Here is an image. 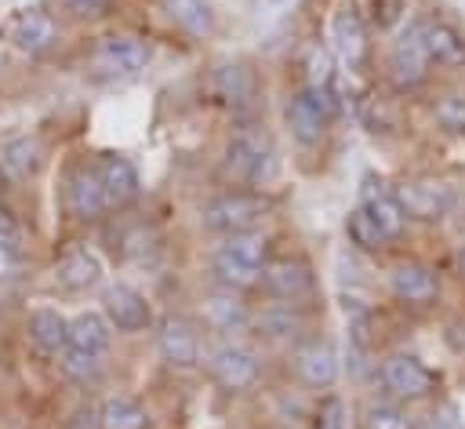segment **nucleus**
<instances>
[{
  "instance_id": "1",
  "label": "nucleus",
  "mask_w": 465,
  "mask_h": 429,
  "mask_svg": "<svg viewBox=\"0 0 465 429\" xmlns=\"http://www.w3.org/2000/svg\"><path fill=\"white\" fill-rule=\"evenodd\" d=\"M265 211H269V200L258 196V193H225V196L207 200L203 211H200V218H203L207 229L232 236V233L254 229L265 218Z\"/></svg>"
},
{
  "instance_id": "2",
  "label": "nucleus",
  "mask_w": 465,
  "mask_h": 429,
  "mask_svg": "<svg viewBox=\"0 0 465 429\" xmlns=\"http://www.w3.org/2000/svg\"><path fill=\"white\" fill-rule=\"evenodd\" d=\"M334 116V98H331V84L323 87H302L291 105H287V124H291V135L302 142V145H316L327 131V120Z\"/></svg>"
},
{
  "instance_id": "3",
  "label": "nucleus",
  "mask_w": 465,
  "mask_h": 429,
  "mask_svg": "<svg viewBox=\"0 0 465 429\" xmlns=\"http://www.w3.org/2000/svg\"><path fill=\"white\" fill-rule=\"evenodd\" d=\"M225 164L232 175L254 182L262 178L269 167H272V145L265 138L262 127H240L232 138H229V149H225Z\"/></svg>"
},
{
  "instance_id": "4",
  "label": "nucleus",
  "mask_w": 465,
  "mask_h": 429,
  "mask_svg": "<svg viewBox=\"0 0 465 429\" xmlns=\"http://www.w3.org/2000/svg\"><path fill=\"white\" fill-rule=\"evenodd\" d=\"M381 378H385V389L400 400H421L436 389V371H429L418 356H407V353H396L381 364Z\"/></svg>"
},
{
  "instance_id": "5",
  "label": "nucleus",
  "mask_w": 465,
  "mask_h": 429,
  "mask_svg": "<svg viewBox=\"0 0 465 429\" xmlns=\"http://www.w3.org/2000/svg\"><path fill=\"white\" fill-rule=\"evenodd\" d=\"M392 196H396V204L403 207V214H407V218H418V222H436V218H443V214L450 211V204H454L450 189L440 185V182H403V185L392 189Z\"/></svg>"
},
{
  "instance_id": "6",
  "label": "nucleus",
  "mask_w": 465,
  "mask_h": 429,
  "mask_svg": "<svg viewBox=\"0 0 465 429\" xmlns=\"http://www.w3.org/2000/svg\"><path fill=\"white\" fill-rule=\"evenodd\" d=\"M425 69H429V58H425V47H421V33H418V22L407 25L389 55V76L400 91H411L425 80Z\"/></svg>"
},
{
  "instance_id": "7",
  "label": "nucleus",
  "mask_w": 465,
  "mask_h": 429,
  "mask_svg": "<svg viewBox=\"0 0 465 429\" xmlns=\"http://www.w3.org/2000/svg\"><path fill=\"white\" fill-rule=\"evenodd\" d=\"M156 349L178 371L196 367V360H200V338H196L193 324L185 316H174V313L160 320V327H156Z\"/></svg>"
},
{
  "instance_id": "8",
  "label": "nucleus",
  "mask_w": 465,
  "mask_h": 429,
  "mask_svg": "<svg viewBox=\"0 0 465 429\" xmlns=\"http://www.w3.org/2000/svg\"><path fill=\"white\" fill-rule=\"evenodd\" d=\"M102 305H105V320H109V327L127 331V334L145 331V327H149V320H153L149 302H145L134 287H127V284H113V287H105Z\"/></svg>"
},
{
  "instance_id": "9",
  "label": "nucleus",
  "mask_w": 465,
  "mask_h": 429,
  "mask_svg": "<svg viewBox=\"0 0 465 429\" xmlns=\"http://www.w3.org/2000/svg\"><path fill=\"white\" fill-rule=\"evenodd\" d=\"M262 284L272 298H283V302H298L312 291V269L302 262V258H276V262H265L262 265Z\"/></svg>"
},
{
  "instance_id": "10",
  "label": "nucleus",
  "mask_w": 465,
  "mask_h": 429,
  "mask_svg": "<svg viewBox=\"0 0 465 429\" xmlns=\"http://www.w3.org/2000/svg\"><path fill=\"white\" fill-rule=\"evenodd\" d=\"M65 207H69L73 218H84V222L98 218V214L109 207V204H105V189H102V175H98V167L80 164V167L69 175V185H65Z\"/></svg>"
},
{
  "instance_id": "11",
  "label": "nucleus",
  "mask_w": 465,
  "mask_h": 429,
  "mask_svg": "<svg viewBox=\"0 0 465 429\" xmlns=\"http://www.w3.org/2000/svg\"><path fill=\"white\" fill-rule=\"evenodd\" d=\"M211 374L222 389L240 393V389H251L258 382V360L243 345H218L211 353Z\"/></svg>"
},
{
  "instance_id": "12",
  "label": "nucleus",
  "mask_w": 465,
  "mask_h": 429,
  "mask_svg": "<svg viewBox=\"0 0 465 429\" xmlns=\"http://www.w3.org/2000/svg\"><path fill=\"white\" fill-rule=\"evenodd\" d=\"M44 160H47V153L36 135H11L0 142V171L11 182H25V178L40 175Z\"/></svg>"
},
{
  "instance_id": "13",
  "label": "nucleus",
  "mask_w": 465,
  "mask_h": 429,
  "mask_svg": "<svg viewBox=\"0 0 465 429\" xmlns=\"http://www.w3.org/2000/svg\"><path fill=\"white\" fill-rule=\"evenodd\" d=\"M94 58H98L105 69H113V73H138V69L149 65L153 51H149V44L138 40V36H105V40H98Z\"/></svg>"
},
{
  "instance_id": "14",
  "label": "nucleus",
  "mask_w": 465,
  "mask_h": 429,
  "mask_svg": "<svg viewBox=\"0 0 465 429\" xmlns=\"http://www.w3.org/2000/svg\"><path fill=\"white\" fill-rule=\"evenodd\" d=\"M294 371L305 385L312 389H327L334 385L338 378V356L331 349V342H305L298 353H294Z\"/></svg>"
},
{
  "instance_id": "15",
  "label": "nucleus",
  "mask_w": 465,
  "mask_h": 429,
  "mask_svg": "<svg viewBox=\"0 0 465 429\" xmlns=\"http://www.w3.org/2000/svg\"><path fill=\"white\" fill-rule=\"evenodd\" d=\"M440 291V280L429 265L421 262H400L392 269V294L400 302H411V305H429Z\"/></svg>"
},
{
  "instance_id": "16",
  "label": "nucleus",
  "mask_w": 465,
  "mask_h": 429,
  "mask_svg": "<svg viewBox=\"0 0 465 429\" xmlns=\"http://www.w3.org/2000/svg\"><path fill=\"white\" fill-rule=\"evenodd\" d=\"M54 280H58V287H65V291H87V287H94V284L102 280V262H98L94 251L73 247V251H65V254L58 258Z\"/></svg>"
},
{
  "instance_id": "17",
  "label": "nucleus",
  "mask_w": 465,
  "mask_h": 429,
  "mask_svg": "<svg viewBox=\"0 0 465 429\" xmlns=\"http://www.w3.org/2000/svg\"><path fill=\"white\" fill-rule=\"evenodd\" d=\"M58 29H54V18L44 15V11H22L15 22H11V44L25 55H40L54 44Z\"/></svg>"
},
{
  "instance_id": "18",
  "label": "nucleus",
  "mask_w": 465,
  "mask_h": 429,
  "mask_svg": "<svg viewBox=\"0 0 465 429\" xmlns=\"http://www.w3.org/2000/svg\"><path fill=\"white\" fill-rule=\"evenodd\" d=\"M331 33H334V51H338V58H341L349 69H360L363 58H367V33H363L360 15H356L352 7L338 11Z\"/></svg>"
},
{
  "instance_id": "19",
  "label": "nucleus",
  "mask_w": 465,
  "mask_h": 429,
  "mask_svg": "<svg viewBox=\"0 0 465 429\" xmlns=\"http://www.w3.org/2000/svg\"><path fill=\"white\" fill-rule=\"evenodd\" d=\"M98 175H102V189H105L109 207H124L138 196V171L127 156H105Z\"/></svg>"
},
{
  "instance_id": "20",
  "label": "nucleus",
  "mask_w": 465,
  "mask_h": 429,
  "mask_svg": "<svg viewBox=\"0 0 465 429\" xmlns=\"http://www.w3.org/2000/svg\"><path fill=\"white\" fill-rule=\"evenodd\" d=\"M418 33H421V47H425L429 62H436V65H461L465 62V40L450 25L418 22Z\"/></svg>"
},
{
  "instance_id": "21",
  "label": "nucleus",
  "mask_w": 465,
  "mask_h": 429,
  "mask_svg": "<svg viewBox=\"0 0 465 429\" xmlns=\"http://www.w3.org/2000/svg\"><path fill=\"white\" fill-rule=\"evenodd\" d=\"M29 338L44 353H65V345H69V320L58 309H33L29 313Z\"/></svg>"
},
{
  "instance_id": "22",
  "label": "nucleus",
  "mask_w": 465,
  "mask_h": 429,
  "mask_svg": "<svg viewBox=\"0 0 465 429\" xmlns=\"http://www.w3.org/2000/svg\"><path fill=\"white\" fill-rule=\"evenodd\" d=\"M109 320L102 313H80L69 320V345L73 349H84V353H94L102 356L109 349Z\"/></svg>"
},
{
  "instance_id": "23",
  "label": "nucleus",
  "mask_w": 465,
  "mask_h": 429,
  "mask_svg": "<svg viewBox=\"0 0 465 429\" xmlns=\"http://www.w3.org/2000/svg\"><path fill=\"white\" fill-rule=\"evenodd\" d=\"M163 11L171 15L174 25H182L196 40L211 36V29H214V15H211V7L203 0H163Z\"/></svg>"
},
{
  "instance_id": "24",
  "label": "nucleus",
  "mask_w": 465,
  "mask_h": 429,
  "mask_svg": "<svg viewBox=\"0 0 465 429\" xmlns=\"http://www.w3.org/2000/svg\"><path fill=\"white\" fill-rule=\"evenodd\" d=\"M214 95L225 102V105H247L251 95H254V84H251V73L236 62H225L214 69Z\"/></svg>"
},
{
  "instance_id": "25",
  "label": "nucleus",
  "mask_w": 465,
  "mask_h": 429,
  "mask_svg": "<svg viewBox=\"0 0 465 429\" xmlns=\"http://www.w3.org/2000/svg\"><path fill=\"white\" fill-rule=\"evenodd\" d=\"M363 207L374 214V222L381 225V233H385L389 240H396V236L403 233L407 214H403V207L396 204L392 193H385V189H363Z\"/></svg>"
},
{
  "instance_id": "26",
  "label": "nucleus",
  "mask_w": 465,
  "mask_h": 429,
  "mask_svg": "<svg viewBox=\"0 0 465 429\" xmlns=\"http://www.w3.org/2000/svg\"><path fill=\"white\" fill-rule=\"evenodd\" d=\"M214 276L218 284H225L229 291H243V287H254L262 280V265H251L236 254H229L225 247L214 254Z\"/></svg>"
},
{
  "instance_id": "27",
  "label": "nucleus",
  "mask_w": 465,
  "mask_h": 429,
  "mask_svg": "<svg viewBox=\"0 0 465 429\" xmlns=\"http://www.w3.org/2000/svg\"><path fill=\"white\" fill-rule=\"evenodd\" d=\"M98 425H102V429H149V414H145L134 400H127V396H113V400L102 404V411H98Z\"/></svg>"
},
{
  "instance_id": "28",
  "label": "nucleus",
  "mask_w": 465,
  "mask_h": 429,
  "mask_svg": "<svg viewBox=\"0 0 465 429\" xmlns=\"http://www.w3.org/2000/svg\"><path fill=\"white\" fill-rule=\"evenodd\" d=\"M203 320L214 331H240L247 324V309L232 294H211V298H203Z\"/></svg>"
},
{
  "instance_id": "29",
  "label": "nucleus",
  "mask_w": 465,
  "mask_h": 429,
  "mask_svg": "<svg viewBox=\"0 0 465 429\" xmlns=\"http://www.w3.org/2000/svg\"><path fill=\"white\" fill-rule=\"evenodd\" d=\"M345 233H349V240H352L356 247H363V251H378V247L389 244V236L381 233V225L374 222V214H371L367 207H356V211L345 218Z\"/></svg>"
},
{
  "instance_id": "30",
  "label": "nucleus",
  "mask_w": 465,
  "mask_h": 429,
  "mask_svg": "<svg viewBox=\"0 0 465 429\" xmlns=\"http://www.w3.org/2000/svg\"><path fill=\"white\" fill-rule=\"evenodd\" d=\"M18 269H22V233L7 218V211H0V280L15 276Z\"/></svg>"
},
{
  "instance_id": "31",
  "label": "nucleus",
  "mask_w": 465,
  "mask_h": 429,
  "mask_svg": "<svg viewBox=\"0 0 465 429\" xmlns=\"http://www.w3.org/2000/svg\"><path fill=\"white\" fill-rule=\"evenodd\" d=\"M225 251L251 262V265H265V254H269V236L258 233V229H247V233H232L225 240Z\"/></svg>"
},
{
  "instance_id": "32",
  "label": "nucleus",
  "mask_w": 465,
  "mask_h": 429,
  "mask_svg": "<svg viewBox=\"0 0 465 429\" xmlns=\"http://www.w3.org/2000/svg\"><path fill=\"white\" fill-rule=\"evenodd\" d=\"M62 371L73 378V382H80V385H87V382H94L98 378V356L94 353H84V349H73V345H65V353H62Z\"/></svg>"
},
{
  "instance_id": "33",
  "label": "nucleus",
  "mask_w": 465,
  "mask_h": 429,
  "mask_svg": "<svg viewBox=\"0 0 465 429\" xmlns=\"http://www.w3.org/2000/svg\"><path fill=\"white\" fill-rule=\"evenodd\" d=\"M436 120H440V127L465 135V95H443L436 102Z\"/></svg>"
},
{
  "instance_id": "34",
  "label": "nucleus",
  "mask_w": 465,
  "mask_h": 429,
  "mask_svg": "<svg viewBox=\"0 0 465 429\" xmlns=\"http://www.w3.org/2000/svg\"><path fill=\"white\" fill-rule=\"evenodd\" d=\"M363 429H414L396 407L389 404H371L367 407V418H363Z\"/></svg>"
},
{
  "instance_id": "35",
  "label": "nucleus",
  "mask_w": 465,
  "mask_h": 429,
  "mask_svg": "<svg viewBox=\"0 0 465 429\" xmlns=\"http://www.w3.org/2000/svg\"><path fill=\"white\" fill-rule=\"evenodd\" d=\"M316 429H345V407L338 396H323L316 407Z\"/></svg>"
},
{
  "instance_id": "36",
  "label": "nucleus",
  "mask_w": 465,
  "mask_h": 429,
  "mask_svg": "<svg viewBox=\"0 0 465 429\" xmlns=\"http://www.w3.org/2000/svg\"><path fill=\"white\" fill-rule=\"evenodd\" d=\"M58 7H62L69 18L84 22V18H98V15L109 7V0H58Z\"/></svg>"
},
{
  "instance_id": "37",
  "label": "nucleus",
  "mask_w": 465,
  "mask_h": 429,
  "mask_svg": "<svg viewBox=\"0 0 465 429\" xmlns=\"http://www.w3.org/2000/svg\"><path fill=\"white\" fill-rule=\"evenodd\" d=\"M98 425V414H91V411H80L76 418H73V425L69 429H94Z\"/></svg>"
},
{
  "instance_id": "38",
  "label": "nucleus",
  "mask_w": 465,
  "mask_h": 429,
  "mask_svg": "<svg viewBox=\"0 0 465 429\" xmlns=\"http://www.w3.org/2000/svg\"><path fill=\"white\" fill-rule=\"evenodd\" d=\"M458 265H461V276H465V247H461V254H458Z\"/></svg>"
}]
</instances>
